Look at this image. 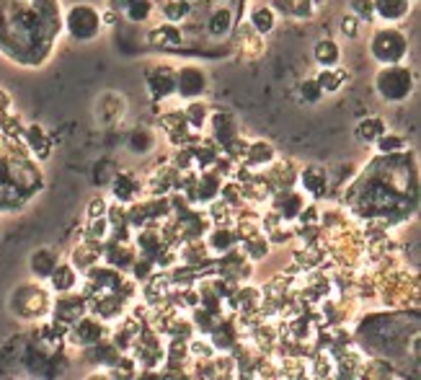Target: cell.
I'll list each match as a JSON object with an SVG mask.
<instances>
[{"instance_id":"cell-1","label":"cell","mask_w":421,"mask_h":380,"mask_svg":"<svg viewBox=\"0 0 421 380\" xmlns=\"http://www.w3.org/2000/svg\"><path fill=\"white\" fill-rule=\"evenodd\" d=\"M416 78L408 65H383L375 75V91L386 104H403L414 96Z\"/></svg>"},{"instance_id":"cell-2","label":"cell","mask_w":421,"mask_h":380,"mask_svg":"<svg viewBox=\"0 0 421 380\" xmlns=\"http://www.w3.org/2000/svg\"><path fill=\"white\" fill-rule=\"evenodd\" d=\"M370 55L380 65H398L408 55L406 34L395 26H380L370 39Z\"/></svg>"},{"instance_id":"cell-3","label":"cell","mask_w":421,"mask_h":380,"mask_svg":"<svg viewBox=\"0 0 421 380\" xmlns=\"http://www.w3.org/2000/svg\"><path fill=\"white\" fill-rule=\"evenodd\" d=\"M101 13L88 3H75L65 16V29L75 42H91L101 31Z\"/></svg>"},{"instance_id":"cell-4","label":"cell","mask_w":421,"mask_h":380,"mask_svg":"<svg viewBox=\"0 0 421 380\" xmlns=\"http://www.w3.org/2000/svg\"><path fill=\"white\" fill-rule=\"evenodd\" d=\"M173 83H176L173 94L181 96L184 101L202 99L204 91H207V72L202 70V67H197V65H184V67L176 70Z\"/></svg>"},{"instance_id":"cell-5","label":"cell","mask_w":421,"mask_h":380,"mask_svg":"<svg viewBox=\"0 0 421 380\" xmlns=\"http://www.w3.org/2000/svg\"><path fill=\"white\" fill-rule=\"evenodd\" d=\"M11 305H13V313H18L23 318L42 316L47 310V295H44V290L39 285H23L11 298Z\"/></svg>"},{"instance_id":"cell-6","label":"cell","mask_w":421,"mask_h":380,"mask_svg":"<svg viewBox=\"0 0 421 380\" xmlns=\"http://www.w3.org/2000/svg\"><path fill=\"white\" fill-rule=\"evenodd\" d=\"M300 184H302V192L313 194V197L326 194V189H329V171H326V165H318V163L305 165L300 171Z\"/></svg>"},{"instance_id":"cell-7","label":"cell","mask_w":421,"mask_h":380,"mask_svg":"<svg viewBox=\"0 0 421 380\" xmlns=\"http://www.w3.org/2000/svg\"><path fill=\"white\" fill-rule=\"evenodd\" d=\"M302 210H305V197H302L300 192H295V189L279 192L277 200H274V212H277L279 217H285V220L300 217Z\"/></svg>"},{"instance_id":"cell-8","label":"cell","mask_w":421,"mask_h":380,"mask_svg":"<svg viewBox=\"0 0 421 380\" xmlns=\"http://www.w3.org/2000/svg\"><path fill=\"white\" fill-rule=\"evenodd\" d=\"M209 124H212V137L222 145V148H230V145L238 140L236 119H233L230 114H225V112H217V114H212Z\"/></svg>"},{"instance_id":"cell-9","label":"cell","mask_w":421,"mask_h":380,"mask_svg":"<svg viewBox=\"0 0 421 380\" xmlns=\"http://www.w3.org/2000/svg\"><path fill=\"white\" fill-rule=\"evenodd\" d=\"M173 75H176V70H171L168 65H160V67H155V70L151 72L148 86H151V94L155 96V99H165V96H171L173 91H176Z\"/></svg>"},{"instance_id":"cell-10","label":"cell","mask_w":421,"mask_h":380,"mask_svg":"<svg viewBox=\"0 0 421 380\" xmlns=\"http://www.w3.org/2000/svg\"><path fill=\"white\" fill-rule=\"evenodd\" d=\"M372 8L383 21H400L411 11V0H372Z\"/></svg>"},{"instance_id":"cell-11","label":"cell","mask_w":421,"mask_h":380,"mask_svg":"<svg viewBox=\"0 0 421 380\" xmlns=\"http://www.w3.org/2000/svg\"><path fill=\"white\" fill-rule=\"evenodd\" d=\"M29 266L39 280H50V274L55 272V266H58V254L52 251V249H36L29 259Z\"/></svg>"},{"instance_id":"cell-12","label":"cell","mask_w":421,"mask_h":380,"mask_svg":"<svg viewBox=\"0 0 421 380\" xmlns=\"http://www.w3.org/2000/svg\"><path fill=\"white\" fill-rule=\"evenodd\" d=\"M313 58L321 67H339V63H341V47L334 39H321L313 47Z\"/></svg>"},{"instance_id":"cell-13","label":"cell","mask_w":421,"mask_h":380,"mask_svg":"<svg viewBox=\"0 0 421 380\" xmlns=\"http://www.w3.org/2000/svg\"><path fill=\"white\" fill-rule=\"evenodd\" d=\"M75 339H78V344L93 347L96 342L104 339V329H101V323L93 321V318H78V321H75Z\"/></svg>"},{"instance_id":"cell-14","label":"cell","mask_w":421,"mask_h":380,"mask_svg":"<svg viewBox=\"0 0 421 380\" xmlns=\"http://www.w3.org/2000/svg\"><path fill=\"white\" fill-rule=\"evenodd\" d=\"M75 282H78V272H75L70 264H58L55 266V272L50 274V285L55 293L67 295L72 287H75Z\"/></svg>"},{"instance_id":"cell-15","label":"cell","mask_w":421,"mask_h":380,"mask_svg":"<svg viewBox=\"0 0 421 380\" xmlns=\"http://www.w3.org/2000/svg\"><path fill=\"white\" fill-rule=\"evenodd\" d=\"M194 187H197V189H194V192H197V200L209 202V200H214V197L220 194L222 179L214 171H204V173H202V179L194 181Z\"/></svg>"},{"instance_id":"cell-16","label":"cell","mask_w":421,"mask_h":380,"mask_svg":"<svg viewBox=\"0 0 421 380\" xmlns=\"http://www.w3.org/2000/svg\"><path fill=\"white\" fill-rule=\"evenodd\" d=\"M181 116H184L186 124H192L194 129H202L204 124L209 122V107L204 104L202 99H192L189 104L184 107V112H181Z\"/></svg>"},{"instance_id":"cell-17","label":"cell","mask_w":421,"mask_h":380,"mask_svg":"<svg viewBox=\"0 0 421 380\" xmlns=\"http://www.w3.org/2000/svg\"><path fill=\"white\" fill-rule=\"evenodd\" d=\"M251 26L258 31V34H271L274 26H277V13L271 6H256L251 11Z\"/></svg>"},{"instance_id":"cell-18","label":"cell","mask_w":421,"mask_h":380,"mask_svg":"<svg viewBox=\"0 0 421 380\" xmlns=\"http://www.w3.org/2000/svg\"><path fill=\"white\" fill-rule=\"evenodd\" d=\"M127 148H129V153H135V156L151 153L153 148H155V135H153V129H148V127L135 129V132L127 137Z\"/></svg>"},{"instance_id":"cell-19","label":"cell","mask_w":421,"mask_h":380,"mask_svg":"<svg viewBox=\"0 0 421 380\" xmlns=\"http://www.w3.org/2000/svg\"><path fill=\"white\" fill-rule=\"evenodd\" d=\"M111 184V194H114L116 202H132L137 194V184L129 173H114V179L109 181Z\"/></svg>"},{"instance_id":"cell-20","label":"cell","mask_w":421,"mask_h":380,"mask_svg":"<svg viewBox=\"0 0 421 380\" xmlns=\"http://www.w3.org/2000/svg\"><path fill=\"white\" fill-rule=\"evenodd\" d=\"M383 132H388V127L380 116H367V119H362V122L357 124V129H354L357 140H362V143H375Z\"/></svg>"},{"instance_id":"cell-21","label":"cell","mask_w":421,"mask_h":380,"mask_svg":"<svg viewBox=\"0 0 421 380\" xmlns=\"http://www.w3.org/2000/svg\"><path fill=\"white\" fill-rule=\"evenodd\" d=\"M246 161L248 165H266L274 161V148L264 140H256V143L246 145Z\"/></svg>"},{"instance_id":"cell-22","label":"cell","mask_w":421,"mask_h":380,"mask_svg":"<svg viewBox=\"0 0 421 380\" xmlns=\"http://www.w3.org/2000/svg\"><path fill=\"white\" fill-rule=\"evenodd\" d=\"M233 29V11L230 8H217L207 21V31L212 36H225Z\"/></svg>"},{"instance_id":"cell-23","label":"cell","mask_w":421,"mask_h":380,"mask_svg":"<svg viewBox=\"0 0 421 380\" xmlns=\"http://www.w3.org/2000/svg\"><path fill=\"white\" fill-rule=\"evenodd\" d=\"M236 241H238V233L230 228H214L212 233H209V249H214V251H220V254L233 251Z\"/></svg>"},{"instance_id":"cell-24","label":"cell","mask_w":421,"mask_h":380,"mask_svg":"<svg viewBox=\"0 0 421 380\" xmlns=\"http://www.w3.org/2000/svg\"><path fill=\"white\" fill-rule=\"evenodd\" d=\"M318 88H321L323 94H336V91H341V83H344V72L339 67H323L318 72V78H315Z\"/></svg>"},{"instance_id":"cell-25","label":"cell","mask_w":421,"mask_h":380,"mask_svg":"<svg viewBox=\"0 0 421 380\" xmlns=\"http://www.w3.org/2000/svg\"><path fill=\"white\" fill-rule=\"evenodd\" d=\"M124 16L135 23L148 21L153 16V0H124Z\"/></svg>"},{"instance_id":"cell-26","label":"cell","mask_w":421,"mask_h":380,"mask_svg":"<svg viewBox=\"0 0 421 380\" xmlns=\"http://www.w3.org/2000/svg\"><path fill=\"white\" fill-rule=\"evenodd\" d=\"M163 16L168 18V23H181L184 18L192 16V3H186V0H165Z\"/></svg>"},{"instance_id":"cell-27","label":"cell","mask_w":421,"mask_h":380,"mask_svg":"<svg viewBox=\"0 0 421 380\" xmlns=\"http://www.w3.org/2000/svg\"><path fill=\"white\" fill-rule=\"evenodd\" d=\"M153 44H181V29L179 23H160L158 29L151 31Z\"/></svg>"},{"instance_id":"cell-28","label":"cell","mask_w":421,"mask_h":380,"mask_svg":"<svg viewBox=\"0 0 421 380\" xmlns=\"http://www.w3.org/2000/svg\"><path fill=\"white\" fill-rule=\"evenodd\" d=\"M375 145H378V151L383 153V156H393V153H400L403 148H406V137L403 135H395V132H383V135L375 140Z\"/></svg>"},{"instance_id":"cell-29","label":"cell","mask_w":421,"mask_h":380,"mask_svg":"<svg viewBox=\"0 0 421 380\" xmlns=\"http://www.w3.org/2000/svg\"><path fill=\"white\" fill-rule=\"evenodd\" d=\"M351 16H357L359 21H372L375 18V8L372 0H351Z\"/></svg>"},{"instance_id":"cell-30","label":"cell","mask_w":421,"mask_h":380,"mask_svg":"<svg viewBox=\"0 0 421 380\" xmlns=\"http://www.w3.org/2000/svg\"><path fill=\"white\" fill-rule=\"evenodd\" d=\"M109 233V217H91V228H88V238L91 241H104V236Z\"/></svg>"},{"instance_id":"cell-31","label":"cell","mask_w":421,"mask_h":380,"mask_svg":"<svg viewBox=\"0 0 421 380\" xmlns=\"http://www.w3.org/2000/svg\"><path fill=\"white\" fill-rule=\"evenodd\" d=\"M300 94H302V99H305L307 104H315V101L323 96V91L318 88V83H315V80H302Z\"/></svg>"},{"instance_id":"cell-32","label":"cell","mask_w":421,"mask_h":380,"mask_svg":"<svg viewBox=\"0 0 421 380\" xmlns=\"http://www.w3.org/2000/svg\"><path fill=\"white\" fill-rule=\"evenodd\" d=\"M26 137H29V145L31 148H44V145H50V140H47V135H44V129L39 127V124H31L29 132H26Z\"/></svg>"},{"instance_id":"cell-33","label":"cell","mask_w":421,"mask_h":380,"mask_svg":"<svg viewBox=\"0 0 421 380\" xmlns=\"http://www.w3.org/2000/svg\"><path fill=\"white\" fill-rule=\"evenodd\" d=\"M359 23H362V21H359L357 16H344V18H341V31L349 36V39H354V36H357V31H359Z\"/></svg>"},{"instance_id":"cell-34","label":"cell","mask_w":421,"mask_h":380,"mask_svg":"<svg viewBox=\"0 0 421 380\" xmlns=\"http://www.w3.org/2000/svg\"><path fill=\"white\" fill-rule=\"evenodd\" d=\"M151 259H143V261H135V277L137 280H148L151 277Z\"/></svg>"},{"instance_id":"cell-35","label":"cell","mask_w":421,"mask_h":380,"mask_svg":"<svg viewBox=\"0 0 421 380\" xmlns=\"http://www.w3.org/2000/svg\"><path fill=\"white\" fill-rule=\"evenodd\" d=\"M88 215H91V217H101V215H109V210H106V202H104V200H91V210H88Z\"/></svg>"},{"instance_id":"cell-36","label":"cell","mask_w":421,"mask_h":380,"mask_svg":"<svg viewBox=\"0 0 421 380\" xmlns=\"http://www.w3.org/2000/svg\"><path fill=\"white\" fill-rule=\"evenodd\" d=\"M192 349H194V354H202V357H209V354H212V347L199 344V342H197V344H192Z\"/></svg>"},{"instance_id":"cell-37","label":"cell","mask_w":421,"mask_h":380,"mask_svg":"<svg viewBox=\"0 0 421 380\" xmlns=\"http://www.w3.org/2000/svg\"><path fill=\"white\" fill-rule=\"evenodd\" d=\"M310 3H313V6H315V3H323V0H310Z\"/></svg>"},{"instance_id":"cell-38","label":"cell","mask_w":421,"mask_h":380,"mask_svg":"<svg viewBox=\"0 0 421 380\" xmlns=\"http://www.w3.org/2000/svg\"><path fill=\"white\" fill-rule=\"evenodd\" d=\"M186 3H194V0H186Z\"/></svg>"}]
</instances>
